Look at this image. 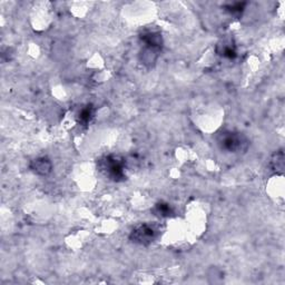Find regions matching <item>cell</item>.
<instances>
[{
	"instance_id": "cell-11",
	"label": "cell",
	"mask_w": 285,
	"mask_h": 285,
	"mask_svg": "<svg viewBox=\"0 0 285 285\" xmlns=\"http://www.w3.org/2000/svg\"><path fill=\"white\" fill-rule=\"evenodd\" d=\"M247 6V2H234L229 3V5H226L224 8L226 11H228L229 14L239 16L244 11V8Z\"/></svg>"
},
{
	"instance_id": "cell-6",
	"label": "cell",
	"mask_w": 285,
	"mask_h": 285,
	"mask_svg": "<svg viewBox=\"0 0 285 285\" xmlns=\"http://www.w3.org/2000/svg\"><path fill=\"white\" fill-rule=\"evenodd\" d=\"M216 52L220 56L228 58V59H234L237 56L235 45L231 40H224L220 42L216 47Z\"/></svg>"
},
{
	"instance_id": "cell-3",
	"label": "cell",
	"mask_w": 285,
	"mask_h": 285,
	"mask_svg": "<svg viewBox=\"0 0 285 285\" xmlns=\"http://www.w3.org/2000/svg\"><path fill=\"white\" fill-rule=\"evenodd\" d=\"M157 236V231L154 226L150 224H140L137 225L130 234V240L133 243L147 247L152 244Z\"/></svg>"
},
{
	"instance_id": "cell-5",
	"label": "cell",
	"mask_w": 285,
	"mask_h": 285,
	"mask_svg": "<svg viewBox=\"0 0 285 285\" xmlns=\"http://www.w3.org/2000/svg\"><path fill=\"white\" fill-rule=\"evenodd\" d=\"M29 167L35 174L39 175V176H47L52 173L53 163L48 157L42 156V157H38L31 161Z\"/></svg>"
},
{
	"instance_id": "cell-7",
	"label": "cell",
	"mask_w": 285,
	"mask_h": 285,
	"mask_svg": "<svg viewBox=\"0 0 285 285\" xmlns=\"http://www.w3.org/2000/svg\"><path fill=\"white\" fill-rule=\"evenodd\" d=\"M159 53L161 52L143 47L142 52H140V61L145 66H147V67H152V66L155 65L156 60H157Z\"/></svg>"
},
{
	"instance_id": "cell-4",
	"label": "cell",
	"mask_w": 285,
	"mask_h": 285,
	"mask_svg": "<svg viewBox=\"0 0 285 285\" xmlns=\"http://www.w3.org/2000/svg\"><path fill=\"white\" fill-rule=\"evenodd\" d=\"M139 38L144 44V47L157 50V52H162L164 41H163L162 34L159 33V31L150 30V29L144 30L143 33L140 34Z\"/></svg>"
},
{
	"instance_id": "cell-1",
	"label": "cell",
	"mask_w": 285,
	"mask_h": 285,
	"mask_svg": "<svg viewBox=\"0 0 285 285\" xmlns=\"http://www.w3.org/2000/svg\"><path fill=\"white\" fill-rule=\"evenodd\" d=\"M98 170L105 176L114 182H122L126 179L125 175V167L126 163L122 156L118 155H107L101 157L97 163Z\"/></svg>"
},
{
	"instance_id": "cell-9",
	"label": "cell",
	"mask_w": 285,
	"mask_h": 285,
	"mask_svg": "<svg viewBox=\"0 0 285 285\" xmlns=\"http://www.w3.org/2000/svg\"><path fill=\"white\" fill-rule=\"evenodd\" d=\"M153 212L155 213V215H158L161 217H170V216H173L174 209L169 203L159 202L155 205Z\"/></svg>"
},
{
	"instance_id": "cell-8",
	"label": "cell",
	"mask_w": 285,
	"mask_h": 285,
	"mask_svg": "<svg viewBox=\"0 0 285 285\" xmlns=\"http://www.w3.org/2000/svg\"><path fill=\"white\" fill-rule=\"evenodd\" d=\"M94 115H95V108L93 105H87L79 112L77 116V122L81 126H87L92 122Z\"/></svg>"
},
{
	"instance_id": "cell-10",
	"label": "cell",
	"mask_w": 285,
	"mask_h": 285,
	"mask_svg": "<svg viewBox=\"0 0 285 285\" xmlns=\"http://www.w3.org/2000/svg\"><path fill=\"white\" fill-rule=\"evenodd\" d=\"M271 167L273 171L282 173L284 170V154L282 151L276 152L271 159Z\"/></svg>"
},
{
	"instance_id": "cell-2",
	"label": "cell",
	"mask_w": 285,
	"mask_h": 285,
	"mask_svg": "<svg viewBox=\"0 0 285 285\" xmlns=\"http://www.w3.org/2000/svg\"><path fill=\"white\" fill-rule=\"evenodd\" d=\"M217 144L222 151L228 153H241L245 152L248 147V139L242 133L234 131H224L218 134Z\"/></svg>"
}]
</instances>
